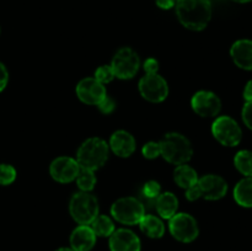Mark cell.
<instances>
[{
  "label": "cell",
  "mask_w": 252,
  "mask_h": 251,
  "mask_svg": "<svg viewBox=\"0 0 252 251\" xmlns=\"http://www.w3.org/2000/svg\"><path fill=\"white\" fill-rule=\"evenodd\" d=\"M234 165L244 177L252 176V150H239L234 157Z\"/></svg>",
  "instance_id": "obj_22"
},
{
  "label": "cell",
  "mask_w": 252,
  "mask_h": 251,
  "mask_svg": "<svg viewBox=\"0 0 252 251\" xmlns=\"http://www.w3.org/2000/svg\"><path fill=\"white\" fill-rule=\"evenodd\" d=\"M143 155L147 159H157L161 155V148H160L159 142H148L142 149Z\"/></svg>",
  "instance_id": "obj_27"
},
{
  "label": "cell",
  "mask_w": 252,
  "mask_h": 251,
  "mask_svg": "<svg viewBox=\"0 0 252 251\" xmlns=\"http://www.w3.org/2000/svg\"><path fill=\"white\" fill-rule=\"evenodd\" d=\"M7 81H9V73L4 64L0 62V93L6 88Z\"/></svg>",
  "instance_id": "obj_31"
},
{
  "label": "cell",
  "mask_w": 252,
  "mask_h": 251,
  "mask_svg": "<svg viewBox=\"0 0 252 251\" xmlns=\"http://www.w3.org/2000/svg\"><path fill=\"white\" fill-rule=\"evenodd\" d=\"M111 251H140V240L129 229H117L110 236Z\"/></svg>",
  "instance_id": "obj_14"
},
{
  "label": "cell",
  "mask_w": 252,
  "mask_h": 251,
  "mask_svg": "<svg viewBox=\"0 0 252 251\" xmlns=\"http://www.w3.org/2000/svg\"><path fill=\"white\" fill-rule=\"evenodd\" d=\"M158 69H159V63L157 59L148 58L144 62V70L147 73H158Z\"/></svg>",
  "instance_id": "obj_32"
},
{
  "label": "cell",
  "mask_w": 252,
  "mask_h": 251,
  "mask_svg": "<svg viewBox=\"0 0 252 251\" xmlns=\"http://www.w3.org/2000/svg\"><path fill=\"white\" fill-rule=\"evenodd\" d=\"M111 214L120 223L126 225L139 224L145 216V208L142 202L135 197H122L111 207Z\"/></svg>",
  "instance_id": "obj_6"
},
{
  "label": "cell",
  "mask_w": 252,
  "mask_h": 251,
  "mask_svg": "<svg viewBox=\"0 0 252 251\" xmlns=\"http://www.w3.org/2000/svg\"><path fill=\"white\" fill-rule=\"evenodd\" d=\"M198 175H197V171L191 167L189 165L182 164L177 165V167L174 171V180L177 185H179L181 188H189L193 185L197 184L198 181Z\"/></svg>",
  "instance_id": "obj_20"
},
{
  "label": "cell",
  "mask_w": 252,
  "mask_h": 251,
  "mask_svg": "<svg viewBox=\"0 0 252 251\" xmlns=\"http://www.w3.org/2000/svg\"><path fill=\"white\" fill-rule=\"evenodd\" d=\"M176 15L182 26L192 31H202L212 19L211 0H177Z\"/></svg>",
  "instance_id": "obj_1"
},
{
  "label": "cell",
  "mask_w": 252,
  "mask_h": 251,
  "mask_svg": "<svg viewBox=\"0 0 252 251\" xmlns=\"http://www.w3.org/2000/svg\"><path fill=\"white\" fill-rule=\"evenodd\" d=\"M139 226L140 230L152 239H159L165 234V225L161 219L152 214L143 217L139 221Z\"/></svg>",
  "instance_id": "obj_21"
},
{
  "label": "cell",
  "mask_w": 252,
  "mask_h": 251,
  "mask_svg": "<svg viewBox=\"0 0 252 251\" xmlns=\"http://www.w3.org/2000/svg\"><path fill=\"white\" fill-rule=\"evenodd\" d=\"M113 153L121 157H129L135 152L137 143L134 137L127 130H116L110 138V145Z\"/></svg>",
  "instance_id": "obj_15"
},
{
  "label": "cell",
  "mask_w": 252,
  "mask_h": 251,
  "mask_svg": "<svg viewBox=\"0 0 252 251\" xmlns=\"http://www.w3.org/2000/svg\"><path fill=\"white\" fill-rule=\"evenodd\" d=\"M159 143L161 148V157L170 164H186L193 155L191 142L181 133H167Z\"/></svg>",
  "instance_id": "obj_2"
},
{
  "label": "cell",
  "mask_w": 252,
  "mask_h": 251,
  "mask_svg": "<svg viewBox=\"0 0 252 251\" xmlns=\"http://www.w3.org/2000/svg\"><path fill=\"white\" fill-rule=\"evenodd\" d=\"M76 95L86 105L97 106L107 96L103 84L95 78H85L76 85Z\"/></svg>",
  "instance_id": "obj_13"
},
{
  "label": "cell",
  "mask_w": 252,
  "mask_h": 251,
  "mask_svg": "<svg viewBox=\"0 0 252 251\" xmlns=\"http://www.w3.org/2000/svg\"><path fill=\"white\" fill-rule=\"evenodd\" d=\"M97 106H98V108H100L101 112L105 113V115L113 112V110L116 108L115 101H113L111 97H108V96H106V97L103 98V100L101 101Z\"/></svg>",
  "instance_id": "obj_30"
},
{
  "label": "cell",
  "mask_w": 252,
  "mask_h": 251,
  "mask_svg": "<svg viewBox=\"0 0 252 251\" xmlns=\"http://www.w3.org/2000/svg\"><path fill=\"white\" fill-rule=\"evenodd\" d=\"M230 57L235 65L243 70H252V39H238L230 48Z\"/></svg>",
  "instance_id": "obj_16"
},
{
  "label": "cell",
  "mask_w": 252,
  "mask_h": 251,
  "mask_svg": "<svg viewBox=\"0 0 252 251\" xmlns=\"http://www.w3.org/2000/svg\"><path fill=\"white\" fill-rule=\"evenodd\" d=\"M96 244V234L90 225H79L70 235V246L75 251H90Z\"/></svg>",
  "instance_id": "obj_17"
},
{
  "label": "cell",
  "mask_w": 252,
  "mask_h": 251,
  "mask_svg": "<svg viewBox=\"0 0 252 251\" xmlns=\"http://www.w3.org/2000/svg\"><path fill=\"white\" fill-rule=\"evenodd\" d=\"M155 208L161 218L170 219L177 213L179 199L172 192H162L155 198Z\"/></svg>",
  "instance_id": "obj_18"
},
{
  "label": "cell",
  "mask_w": 252,
  "mask_h": 251,
  "mask_svg": "<svg viewBox=\"0 0 252 251\" xmlns=\"http://www.w3.org/2000/svg\"><path fill=\"white\" fill-rule=\"evenodd\" d=\"M241 118L246 127L252 130V101H246L241 111Z\"/></svg>",
  "instance_id": "obj_29"
},
{
  "label": "cell",
  "mask_w": 252,
  "mask_h": 251,
  "mask_svg": "<svg viewBox=\"0 0 252 251\" xmlns=\"http://www.w3.org/2000/svg\"><path fill=\"white\" fill-rule=\"evenodd\" d=\"M76 185L80 188V191L83 192H90L93 191L94 187L96 185V176L94 174V170L85 169V167H81L79 169L78 175H76Z\"/></svg>",
  "instance_id": "obj_24"
},
{
  "label": "cell",
  "mask_w": 252,
  "mask_h": 251,
  "mask_svg": "<svg viewBox=\"0 0 252 251\" xmlns=\"http://www.w3.org/2000/svg\"><path fill=\"white\" fill-rule=\"evenodd\" d=\"M214 138L224 147H238L243 140V129L230 116H219L212 125Z\"/></svg>",
  "instance_id": "obj_7"
},
{
  "label": "cell",
  "mask_w": 252,
  "mask_h": 251,
  "mask_svg": "<svg viewBox=\"0 0 252 251\" xmlns=\"http://www.w3.org/2000/svg\"><path fill=\"white\" fill-rule=\"evenodd\" d=\"M228 193V182L219 175L208 174L199 177L196 185L186 189V198L189 201L203 197L208 201H218Z\"/></svg>",
  "instance_id": "obj_4"
},
{
  "label": "cell",
  "mask_w": 252,
  "mask_h": 251,
  "mask_svg": "<svg viewBox=\"0 0 252 251\" xmlns=\"http://www.w3.org/2000/svg\"><path fill=\"white\" fill-rule=\"evenodd\" d=\"M155 1H157V5L160 7V9L169 10L176 5L177 0H155Z\"/></svg>",
  "instance_id": "obj_33"
},
{
  "label": "cell",
  "mask_w": 252,
  "mask_h": 251,
  "mask_svg": "<svg viewBox=\"0 0 252 251\" xmlns=\"http://www.w3.org/2000/svg\"><path fill=\"white\" fill-rule=\"evenodd\" d=\"M108 152L110 147L102 138H89L79 147L76 153V161L81 167L95 171L102 167L107 161Z\"/></svg>",
  "instance_id": "obj_3"
},
{
  "label": "cell",
  "mask_w": 252,
  "mask_h": 251,
  "mask_svg": "<svg viewBox=\"0 0 252 251\" xmlns=\"http://www.w3.org/2000/svg\"><path fill=\"white\" fill-rule=\"evenodd\" d=\"M139 56L129 47H123L118 49L111 62V69L115 74V78L122 79V80H127L135 76V74L139 70Z\"/></svg>",
  "instance_id": "obj_8"
},
{
  "label": "cell",
  "mask_w": 252,
  "mask_h": 251,
  "mask_svg": "<svg viewBox=\"0 0 252 251\" xmlns=\"http://www.w3.org/2000/svg\"><path fill=\"white\" fill-rule=\"evenodd\" d=\"M233 196L240 207L252 208V176L244 177L235 185Z\"/></svg>",
  "instance_id": "obj_19"
},
{
  "label": "cell",
  "mask_w": 252,
  "mask_h": 251,
  "mask_svg": "<svg viewBox=\"0 0 252 251\" xmlns=\"http://www.w3.org/2000/svg\"><path fill=\"white\" fill-rule=\"evenodd\" d=\"M160 193H161V187L157 181H148L143 187V194L149 199H155Z\"/></svg>",
  "instance_id": "obj_28"
},
{
  "label": "cell",
  "mask_w": 252,
  "mask_h": 251,
  "mask_svg": "<svg viewBox=\"0 0 252 251\" xmlns=\"http://www.w3.org/2000/svg\"><path fill=\"white\" fill-rule=\"evenodd\" d=\"M139 93L149 102H162L169 95L167 81L158 73H147L139 80Z\"/></svg>",
  "instance_id": "obj_9"
},
{
  "label": "cell",
  "mask_w": 252,
  "mask_h": 251,
  "mask_svg": "<svg viewBox=\"0 0 252 251\" xmlns=\"http://www.w3.org/2000/svg\"><path fill=\"white\" fill-rule=\"evenodd\" d=\"M171 235L181 243H192L199 234L197 220L189 213H176L169 219Z\"/></svg>",
  "instance_id": "obj_10"
},
{
  "label": "cell",
  "mask_w": 252,
  "mask_h": 251,
  "mask_svg": "<svg viewBox=\"0 0 252 251\" xmlns=\"http://www.w3.org/2000/svg\"><path fill=\"white\" fill-rule=\"evenodd\" d=\"M96 236H111L115 229V224L107 216H97L90 224Z\"/></svg>",
  "instance_id": "obj_23"
},
{
  "label": "cell",
  "mask_w": 252,
  "mask_h": 251,
  "mask_svg": "<svg viewBox=\"0 0 252 251\" xmlns=\"http://www.w3.org/2000/svg\"><path fill=\"white\" fill-rule=\"evenodd\" d=\"M80 165L76 159L70 157H59L51 162L49 172L51 176L61 184H69L76 179Z\"/></svg>",
  "instance_id": "obj_12"
},
{
  "label": "cell",
  "mask_w": 252,
  "mask_h": 251,
  "mask_svg": "<svg viewBox=\"0 0 252 251\" xmlns=\"http://www.w3.org/2000/svg\"><path fill=\"white\" fill-rule=\"evenodd\" d=\"M57 251H75V250H73L71 248H61V249H58Z\"/></svg>",
  "instance_id": "obj_36"
},
{
  "label": "cell",
  "mask_w": 252,
  "mask_h": 251,
  "mask_svg": "<svg viewBox=\"0 0 252 251\" xmlns=\"http://www.w3.org/2000/svg\"><path fill=\"white\" fill-rule=\"evenodd\" d=\"M191 106L192 110L201 117H217L221 110V101L217 94L202 90L194 94Z\"/></svg>",
  "instance_id": "obj_11"
},
{
  "label": "cell",
  "mask_w": 252,
  "mask_h": 251,
  "mask_svg": "<svg viewBox=\"0 0 252 251\" xmlns=\"http://www.w3.org/2000/svg\"><path fill=\"white\" fill-rule=\"evenodd\" d=\"M244 98L245 101H252V79L246 83L245 88H244Z\"/></svg>",
  "instance_id": "obj_34"
},
{
  "label": "cell",
  "mask_w": 252,
  "mask_h": 251,
  "mask_svg": "<svg viewBox=\"0 0 252 251\" xmlns=\"http://www.w3.org/2000/svg\"><path fill=\"white\" fill-rule=\"evenodd\" d=\"M95 79L100 81L101 84L111 83L115 79V74H113L112 69H111V65H102L96 69Z\"/></svg>",
  "instance_id": "obj_26"
},
{
  "label": "cell",
  "mask_w": 252,
  "mask_h": 251,
  "mask_svg": "<svg viewBox=\"0 0 252 251\" xmlns=\"http://www.w3.org/2000/svg\"><path fill=\"white\" fill-rule=\"evenodd\" d=\"M69 212L76 223L80 225H90L91 221L98 216V201L89 192H78L69 203Z\"/></svg>",
  "instance_id": "obj_5"
},
{
  "label": "cell",
  "mask_w": 252,
  "mask_h": 251,
  "mask_svg": "<svg viewBox=\"0 0 252 251\" xmlns=\"http://www.w3.org/2000/svg\"><path fill=\"white\" fill-rule=\"evenodd\" d=\"M16 179V170L12 165L0 164V185L7 186Z\"/></svg>",
  "instance_id": "obj_25"
},
{
  "label": "cell",
  "mask_w": 252,
  "mask_h": 251,
  "mask_svg": "<svg viewBox=\"0 0 252 251\" xmlns=\"http://www.w3.org/2000/svg\"><path fill=\"white\" fill-rule=\"evenodd\" d=\"M231 1L239 2V4H245V2H249V1H251V0H231Z\"/></svg>",
  "instance_id": "obj_35"
}]
</instances>
